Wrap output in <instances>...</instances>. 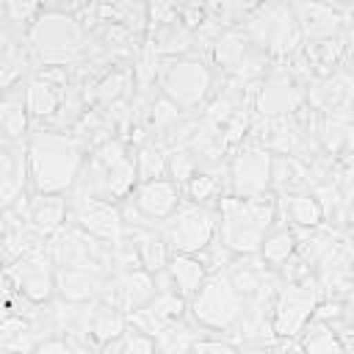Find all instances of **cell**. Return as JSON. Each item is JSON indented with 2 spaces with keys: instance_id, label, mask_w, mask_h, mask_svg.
<instances>
[{
  "instance_id": "9",
  "label": "cell",
  "mask_w": 354,
  "mask_h": 354,
  "mask_svg": "<svg viewBox=\"0 0 354 354\" xmlns=\"http://www.w3.org/2000/svg\"><path fill=\"white\" fill-rule=\"evenodd\" d=\"M6 277L22 296H28L36 304H47L55 296V260L50 254L47 241H39L30 252L8 263Z\"/></svg>"
},
{
  "instance_id": "7",
  "label": "cell",
  "mask_w": 354,
  "mask_h": 354,
  "mask_svg": "<svg viewBox=\"0 0 354 354\" xmlns=\"http://www.w3.org/2000/svg\"><path fill=\"white\" fill-rule=\"evenodd\" d=\"M324 299V288L315 277V271H310L307 277H301L299 282H285L277 290L274 307H271V326L277 337H299L301 329L313 321L318 301Z\"/></svg>"
},
{
  "instance_id": "16",
  "label": "cell",
  "mask_w": 354,
  "mask_h": 354,
  "mask_svg": "<svg viewBox=\"0 0 354 354\" xmlns=\"http://www.w3.org/2000/svg\"><path fill=\"white\" fill-rule=\"evenodd\" d=\"M288 3L304 33V41L329 39V36L343 33L346 28V14L335 8L329 0H288Z\"/></svg>"
},
{
  "instance_id": "22",
  "label": "cell",
  "mask_w": 354,
  "mask_h": 354,
  "mask_svg": "<svg viewBox=\"0 0 354 354\" xmlns=\"http://www.w3.org/2000/svg\"><path fill=\"white\" fill-rule=\"evenodd\" d=\"M147 39L155 44V50L163 58H180V55H188L196 47V36L183 19H174V22H166V25H152L147 30Z\"/></svg>"
},
{
  "instance_id": "33",
  "label": "cell",
  "mask_w": 354,
  "mask_h": 354,
  "mask_svg": "<svg viewBox=\"0 0 354 354\" xmlns=\"http://www.w3.org/2000/svg\"><path fill=\"white\" fill-rule=\"evenodd\" d=\"M196 335H199V332H196V324L180 318V321H174L171 326H166L155 340H158V348H160V351L174 354V351H191L194 343H196Z\"/></svg>"
},
{
  "instance_id": "21",
  "label": "cell",
  "mask_w": 354,
  "mask_h": 354,
  "mask_svg": "<svg viewBox=\"0 0 354 354\" xmlns=\"http://www.w3.org/2000/svg\"><path fill=\"white\" fill-rule=\"evenodd\" d=\"M277 210L282 221H290V227H321L324 224V207L313 191L279 194Z\"/></svg>"
},
{
  "instance_id": "11",
  "label": "cell",
  "mask_w": 354,
  "mask_h": 354,
  "mask_svg": "<svg viewBox=\"0 0 354 354\" xmlns=\"http://www.w3.org/2000/svg\"><path fill=\"white\" fill-rule=\"evenodd\" d=\"M69 218L86 230L88 235L105 241V243H119L127 235V224L122 218V210L113 199L102 196H69Z\"/></svg>"
},
{
  "instance_id": "2",
  "label": "cell",
  "mask_w": 354,
  "mask_h": 354,
  "mask_svg": "<svg viewBox=\"0 0 354 354\" xmlns=\"http://www.w3.org/2000/svg\"><path fill=\"white\" fill-rule=\"evenodd\" d=\"M218 210V238L235 254H260L266 235L277 224V199L271 194L263 196H235L224 194L216 202Z\"/></svg>"
},
{
  "instance_id": "28",
  "label": "cell",
  "mask_w": 354,
  "mask_h": 354,
  "mask_svg": "<svg viewBox=\"0 0 354 354\" xmlns=\"http://www.w3.org/2000/svg\"><path fill=\"white\" fill-rule=\"evenodd\" d=\"M0 127L6 138H28L30 136V113L28 105L19 97L6 94V100L0 102Z\"/></svg>"
},
{
  "instance_id": "43",
  "label": "cell",
  "mask_w": 354,
  "mask_h": 354,
  "mask_svg": "<svg viewBox=\"0 0 354 354\" xmlns=\"http://www.w3.org/2000/svg\"><path fill=\"white\" fill-rule=\"evenodd\" d=\"M348 279L354 285V241H348Z\"/></svg>"
},
{
  "instance_id": "37",
  "label": "cell",
  "mask_w": 354,
  "mask_h": 354,
  "mask_svg": "<svg viewBox=\"0 0 354 354\" xmlns=\"http://www.w3.org/2000/svg\"><path fill=\"white\" fill-rule=\"evenodd\" d=\"M155 348H158V340H155L152 335L141 332L138 326H133V324L127 321V329H124V335L119 337V351H124V354H149V351H155Z\"/></svg>"
},
{
  "instance_id": "31",
  "label": "cell",
  "mask_w": 354,
  "mask_h": 354,
  "mask_svg": "<svg viewBox=\"0 0 354 354\" xmlns=\"http://www.w3.org/2000/svg\"><path fill=\"white\" fill-rule=\"evenodd\" d=\"M185 116V111L174 102V100H169L163 91L158 94V97H152V108H149V130L158 136L155 141H160L180 119Z\"/></svg>"
},
{
  "instance_id": "1",
  "label": "cell",
  "mask_w": 354,
  "mask_h": 354,
  "mask_svg": "<svg viewBox=\"0 0 354 354\" xmlns=\"http://www.w3.org/2000/svg\"><path fill=\"white\" fill-rule=\"evenodd\" d=\"M88 144L77 133L36 124L28 136L30 191L36 194H69L86 163Z\"/></svg>"
},
{
  "instance_id": "29",
  "label": "cell",
  "mask_w": 354,
  "mask_h": 354,
  "mask_svg": "<svg viewBox=\"0 0 354 354\" xmlns=\"http://www.w3.org/2000/svg\"><path fill=\"white\" fill-rule=\"evenodd\" d=\"M301 346H304V351H310V354H332V351H346L343 348V340L337 337V332H335V326L332 324H326V321H321V318H313L304 329H301Z\"/></svg>"
},
{
  "instance_id": "3",
  "label": "cell",
  "mask_w": 354,
  "mask_h": 354,
  "mask_svg": "<svg viewBox=\"0 0 354 354\" xmlns=\"http://www.w3.org/2000/svg\"><path fill=\"white\" fill-rule=\"evenodd\" d=\"M25 41L33 55V69L77 66L86 61V28L66 11H41L28 28Z\"/></svg>"
},
{
  "instance_id": "41",
  "label": "cell",
  "mask_w": 354,
  "mask_h": 354,
  "mask_svg": "<svg viewBox=\"0 0 354 354\" xmlns=\"http://www.w3.org/2000/svg\"><path fill=\"white\" fill-rule=\"evenodd\" d=\"M337 174H340L346 183H351V185H354V149L343 152V160H340V169H337Z\"/></svg>"
},
{
  "instance_id": "44",
  "label": "cell",
  "mask_w": 354,
  "mask_h": 354,
  "mask_svg": "<svg viewBox=\"0 0 354 354\" xmlns=\"http://www.w3.org/2000/svg\"><path fill=\"white\" fill-rule=\"evenodd\" d=\"M329 3H335L340 8H354V0H329Z\"/></svg>"
},
{
  "instance_id": "42",
  "label": "cell",
  "mask_w": 354,
  "mask_h": 354,
  "mask_svg": "<svg viewBox=\"0 0 354 354\" xmlns=\"http://www.w3.org/2000/svg\"><path fill=\"white\" fill-rule=\"evenodd\" d=\"M343 321H354V290L343 296Z\"/></svg>"
},
{
  "instance_id": "45",
  "label": "cell",
  "mask_w": 354,
  "mask_h": 354,
  "mask_svg": "<svg viewBox=\"0 0 354 354\" xmlns=\"http://www.w3.org/2000/svg\"><path fill=\"white\" fill-rule=\"evenodd\" d=\"M346 224H348V230H351V235H354V205H351V210H348V221H346Z\"/></svg>"
},
{
  "instance_id": "38",
  "label": "cell",
  "mask_w": 354,
  "mask_h": 354,
  "mask_svg": "<svg viewBox=\"0 0 354 354\" xmlns=\"http://www.w3.org/2000/svg\"><path fill=\"white\" fill-rule=\"evenodd\" d=\"M91 155L108 169V166H116L119 160H124V158H130L127 155V141L122 138V136H111V138H105L102 144H97L94 149H91Z\"/></svg>"
},
{
  "instance_id": "20",
  "label": "cell",
  "mask_w": 354,
  "mask_h": 354,
  "mask_svg": "<svg viewBox=\"0 0 354 354\" xmlns=\"http://www.w3.org/2000/svg\"><path fill=\"white\" fill-rule=\"evenodd\" d=\"M136 80H133V66H122V69H108L100 80L94 83H83V97L86 102L105 108L116 100H127L133 91Z\"/></svg>"
},
{
  "instance_id": "10",
  "label": "cell",
  "mask_w": 354,
  "mask_h": 354,
  "mask_svg": "<svg viewBox=\"0 0 354 354\" xmlns=\"http://www.w3.org/2000/svg\"><path fill=\"white\" fill-rule=\"evenodd\" d=\"M307 102V88L293 77L288 64H271L266 77L254 91V113L257 116H285Z\"/></svg>"
},
{
  "instance_id": "40",
  "label": "cell",
  "mask_w": 354,
  "mask_h": 354,
  "mask_svg": "<svg viewBox=\"0 0 354 354\" xmlns=\"http://www.w3.org/2000/svg\"><path fill=\"white\" fill-rule=\"evenodd\" d=\"M44 3V8L47 11H66V14H77L86 3H91V0H41Z\"/></svg>"
},
{
  "instance_id": "36",
  "label": "cell",
  "mask_w": 354,
  "mask_h": 354,
  "mask_svg": "<svg viewBox=\"0 0 354 354\" xmlns=\"http://www.w3.org/2000/svg\"><path fill=\"white\" fill-rule=\"evenodd\" d=\"M41 0H3V14L8 28L28 33V28L33 25V19L39 17Z\"/></svg>"
},
{
  "instance_id": "24",
  "label": "cell",
  "mask_w": 354,
  "mask_h": 354,
  "mask_svg": "<svg viewBox=\"0 0 354 354\" xmlns=\"http://www.w3.org/2000/svg\"><path fill=\"white\" fill-rule=\"evenodd\" d=\"M39 343H41V337L30 318H25L19 313H6V318L0 321V348L3 351H8V354L36 351Z\"/></svg>"
},
{
  "instance_id": "35",
  "label": "cell",
  "mask_w": 354,
  "mask_h": 354,
  "mask_svg": "<svg viewBox=\"0 0 354 354\" xmlns=\"http://www.w3.org/2000/svg\"><path fill=\"white\" fill-rule=\"evenodd\" d=\"M196 171H199V160H196V155H194L185 144L169 147V177H171L180 188H183Z\"/></svg>"
},
{
  "instance_id": "32",
  "label": "cell",
  "mask_w": 354,
  "mask_h": 354,
  "mask_svg": "<svg viewBox=\"0 0 354 354\" xmlns=\"http://www.w3.org/2000/svg\"><path fill=\"white\" fill-rule=\"evenodd\" d=\"M138 183V171H136V158H124L116 166H108V177H105V188H108V199H124L133 194V185Z\"/></svg>"
},
{
  "instance_id": "5",
  "label": "cell",
  "mask_w": 354,
  "mask_h": 354,
  "mask_svg": "<svg viewBox=\"0 0 354 354\" xmlns=\"http://www.w3.org/2000/svg\"><path fill=\"white\" fill-rule=\"evenodd\" d=\"M160 91L174 100L185 113H194L196 108H205L207 100L213 97V86H216V75L213 69L196 58V55H180V58H163V69H160V80H158Z\"/></svg>"
},
{
  "instance_id": "17",
  "label": "cell",
  "mask_w": 354,
  "mask_h": 354,
  "mask_svg": "<svg viewBox=\"0 0 354 354\" xmlns=\"http://www.w3.org/2000/svg\"><path fill=\"white\" fill-rule=\"evenodd\" d=\"M108 285V274L100 268H80V266H61L55 268V296L86 304L94 299H102V290Z\"/></svg>"
},
{
  "instance_id": "15",
  "label": "cell",
  "mask_w": 354,
  "mask_h": 354,
  "mask_svg": "<svg viewBox=\"0 0 354 354\" xmlns=\"http://www.w3.org/2000/svg\"><path fill=\"white\" fill-rule=\"evenodd\" d=\"M185 310H188V299L180 296L174 288H166V290H158L141 310L130 313L127 321L133 326H138L141 332L158 337L166 326H171L174 321L185 318Z\"/></svg>"
},
{
  "instance_id": "13",
  "label": "cell",
  "mask_w": 354,
  "mask_h": 354,
  "mask_svg": "<svg viewBox=\"0 0 354 354\" xmlns=\"http://www.w3.org/2000/svg\"><path fill=\"white\" fill-rule=\"evenodd\" d=\"M11 207L25 218L30 232H36L39 238H50L53 232L64 227V218L69 213V199L66 194H36L33 191V196L25 194Z\"/></svg>"
},
{
  "instance_id": "14",
  "label": "cell",
  "mask_w": 354,
  "mask_h": 354,
  "mask_svg": "<svg viewBox=\"0 0 354 354\" xmlns=\"http://www.w3.org/2000/svg\"><path fill=\"white\" fill-rule=\"evenodd\" d=\"M30 185V166H28V138H6L0 149V202L11 207L17 199L25 196Z\"/></svg>"
},
{
  "instance_id": "12",
  "label": "cell",
  "mask_w": 354,
  "mask_h": 354,
  "mask_svg": "<svg viewBox=\"0 0 354 354\" xmlns=\"http://www.w3.org/2000/svg\"><path fill=\"white\" fill-rule=\"evenodd\" d=\"M155 293H158L155 274L147 271L144 266H133V268H119V271L108 274L102 301H108V304H113L130 315V313L141 310Z\"/></svg>"
},
{
  "instance_id": "26",
  "label": "cell",
  "mask_w": 354,
  "mask_h": 354,
  "mask_svg": "<svg viewBox=\"0 0 354 354\" xmlns=\"http://www.w3.org/2000/svg\"><path fill=\"white\" fill-rule=\"evenodd\" d=\"M307 188V160L296 155H277L271 163V191L277 194H290V191H304Z\"/></svg>"
},
{
  "instance_id": "25",
  "label": "cell",
  "mask_w": 354,
  "mask_h": 354,
  "mask_svg": "<svg viewBox=\"0 0 354 354\" xmlns=\"http://www.w3.org/2000/svg\"><path fill=\"white\" fill-rule=\"evenodd\" d=\"M254 44L249 41V36L241 30V28H224L221 36L213 41L210 47V58L216 66H221L227 75L246 58V53L252 50Z\"/></svg>"
},
{
  "instance_id": "39",
  "label": "cell",
  "mask_w": 354,
  "mask_h": 354,
  "mask_svg": "<svg viewBox=\"0 0 354 354\" xmlns=\"http://www.w3.org/2000/svg\"><path fill=\"white\" fill-rule=\"evenodd\" d=\"M235 348H238V343H230V340H202V337H196V343H194L191 351H196V354H205V351H213V354H232Z\"/></svg>"
},
{
  "instance_id": "34",
  "label": "cell",
  "mask_w": 354,
  "mask_h": 354,
  "mask_svg": "<svg viewBox=\"0 0 354 354\" xmlns=\"http://www.w3.org/2000/svg\"><path fill=\"white\" fill-rule=\"evenodd\" d=\"M185 194H188V199H194V202H218L224 194H221V180H218V171L213 169V166H205V169H199L185 185Z\"/></svg>"
},
{
  "instance_id": "18",
  "label": "cell",
  "mask_w": 354,
  "mask_h": 354,
  "mask_svg": "<svg viewBox=\"0 0 354 354\" xmlns=\"http://www.w3.org/2000/svg\"><path fill=\"white\" fill-rule=\"evenodd\" d=\"M133 199L138 205V210L152 218L155 224L166 221L183 202V188L174 183V180H166V177H158V180H147V183H138L136 191H133Z\"/></svg>"
},
{
  "instance_id": "6",
  "label": "cell",
  "mask_w": 354,
  "mask_h": 354,
  "mask_svg": "<svg viewBox=\"0 0 354 354\" xmlns=\"http://www.w3.org/2000/svg\"><path fill=\"white\" fill-rule=\"evenodd\" d=\"M158 227L171 252L199 254L218 238V210L205 202L183 199L180 207Z\"/></svg>"
},
{
  "instance_id": "23",
  "label": "cell",
  "mask_w": 354,
  "mask_h": 354,
  "mask_svg": "<svg viewBox=\"0 0 354 354\" xmlns=\"http://www.w3.org/2000/svg\"><path fill=\"white\" fill-rule=\"evenodd\" d=\"M166 271L174 282V290L185 299H191L202 288L205 277L210 274L199 254H185V252H171V260H169Z\"/></svg>"
},
{
  "instance_id": "4",
  "label": "cell",
  "mask_w": 354,
  "mask_h": 354,
  "mask_svg": "<svg viewBox=\"0 0 354 354\" xmlns=\"http://www.w3.org/2000/svg\"><path fill=\"white\" fill-rule=\"evenodd\" d=\"M246 296L232 285L227 271H210L202 288L188 299V315L207 332H232L243 315Z\"/></svg>"
},
{
  "instance_id": "8",
  "label": "cell",
  "mask_w": 354,
  "mask_h": 354,
  "mask_svg": "<svg viewBox=\"0 0 354 354\" xmlns=\"http://www.w3.org/2000/svg\"><path fill=\"white\" fill-rule=\"evenodd\" d=\"M271 163L274 152L252 138H246L230 158L227 185L235 196H263L271 194Z\"/></svg>"
},
{
  "instance_id": "30",
  "label": "cell",
  "mask_w": 354,
  "mask_h": 354,
  "mask_svg": "<svg viewBox=\"0 0 354 354\" xmlns=\"http://www.w3.org/2000/svg\"><path fill=\"white\" fill-rule=\"evenodd\" d=\"M296 254V232L288 230V227H277L266 235L263 246H260V257L271 266V268H279L288 257Z\"/></svg>"
},
{
  "instance_id": "27",
  "label": "cell",
  "mask_w": 354,
  "mask_h": 354,
  "mask_svg": "<svg viewBox=\"0 0 354 354\" xmlns=\"http://www.w3.org/2000/svg\"><path fill=\"white\" fill-rule=\"evenodd\" d=\"M136 171H138V183L147 180H158L169 174V147L160 141H144L136 149Z\"/></svg>"
},
{
  "instance_id": "19",
  "label": "cell",
  "mask_w": 354,
  "mask_h": 354,
  "mask_svg": "<svg viewBox=\"0 0 354 354\" xmlns=\"http://www.w3.org/2000/svg\"><path fill=\"white\" fill-rule=\"evenodd\" d=\"M64 94H66L64 86L50 83V80L41 77L39 72H33V75L25 77L22 100H25V105H28V113H30V119H33V127L50 122V119L58 113V108H61V102H64Z\"/></svg>"
}]
</instances>
